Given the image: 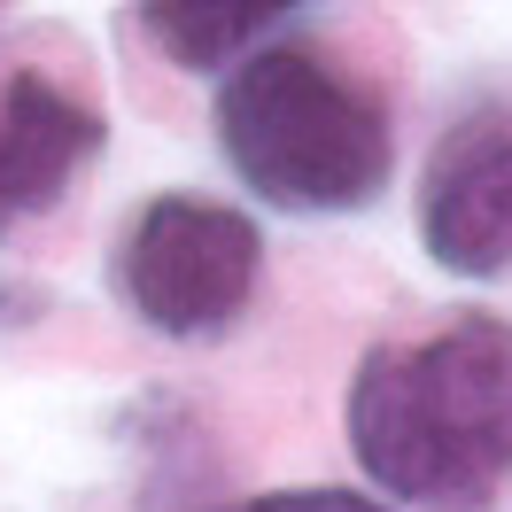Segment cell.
<instances>
[{
	"label": "cell",
	"mask_w": 512,
	"mask_h": 512,
	"mask_svg": "<svg viewBox=\"0 0 512 512\" xmlns=\"http://www.w3.org/2000/svg\"><path fill=\"white\" fill-rule=\"evenodd\" d=\"M350 450L404 505H497L512 481V326L466 311L427 342L365 350L350 381Z\"/></svg>",
	"instance_id": "6da1fadb"
},
{
	"label": "cell",
	"mask_w": 512,
	"mask_h": 512,
	"mask_svg": "<svg viewBox=\"0 0 512 512\" xmlns=\"http://www.w3.org/2000/svg\"><path fill=\"white\" fill-rule=\"evenodd\" d=\"M225 512H388L357 489H272V497H249V505H225Z\"/></svg>",
	"instance_id": "52a82bcc"
},
{
	"label": "cell",
	"mask_w": 512,
	"mask_h": 512,
	"mask_svg": "<svg viewBox=\"0 0 512 512\" xmlns=\"http://www.w3.org/2000/svg\"><path fill=\"white\" fill-rule=\"evenodd\" d=\"M218 148L241 171V187L272 210H365L388 187L396 132L388 109L357 78L311 55V47H256L225 70L218 94Z\"/></svg>",
	"instance_id": "7a4b0ae2"
},
{
	"label": "cell",
	"mask_w": 512,
	"mask_h": 512,
	"mask_svg": "<svg viewBox=\"0 0 512 512\" xmlns=\"http://www.w3.org/2000/svg\"><path fill=\"white\" fill-rule=\"evenodd\" d=\"M264 272L256 218L202 194H156L117 249V288L171 342H218L241 326Z\"/></svg>",
	"instance_id": "3957f363"
},
{
	"label": "cell",
	"mask_w": 512,
	"mask_h": 512,
	"mask_svg": "<svg viewBox=\"0 0 512 512\" xmlns=\"http://www.w3.org/2000/svg\"><path fill=\"white\" fill-rule=\"evenodd\" d=\"M419 241L458 280H489L512 264V132L466 125L427 163L419 194Z\"/></svg>",
	"instance_id": "277c9868"
},
{
	"label": "cell",
	"mask_w": 512,
	"mask_h": 512,
	"mask_svg": "<svg viewBox=\"0 0 512 512\" xmlns=\"http://www.w3.org/2000/svg\"><path fill=\"white\" fill-rule=\"evenodd\" d=\"M101 156V117L47 70H16L0 86V225L39 218L55 194Z\"/></svg>",
	"instance_id": "5b68a950"
},
{
	"label": "cell",
	"mask_w": 512,
	"mask_h": 512,
	"mask_svg": "<svg viewBox=\"0 0 512 512\" xmlns=\"http://www.w3.org/2000/svg\"><path fill=\"white\" fill-rule=\"evenodd\" d=\"M132 24L179 70H233L264 47V32L295 24V8H187V0H148Z\"/></svg>",
	"instance_id": "8992f818"
}]
</instances>
